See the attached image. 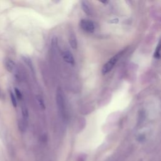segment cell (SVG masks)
<instances>
[{"label": "cell", "instance_id": "1", "mask_svg": "<svg viewBox=\"0 0 161 161\" xmlns=\"http://www.w3.org/2000/svg\"><path fill=\"white\" fill-rule=\"evenodd\" d=\"M124 51L122 50L119 52H118L117 54H116L115 55H114L112 58H111L103 67L102 69V73L103 74H106L107 73H108L109 72H110L113 68L114 67V65L116 64V63L118 62V60H119V58H120V57L122 55V54L123 53Z\"/></svg>", "mask_w": 161, "mask_h": 161}, {"label": "cell", "instance_id": "2", "mask_svg": "<svg viewBox=\"0 0 161 161\" xmlns=\"http://www.w3.org/2000/svg\"><path fill=\"white\" fill-rule=\"evenodd\" d=\"M56 103L59 113L64 116L65 114V101L63 94L60 88L57 89L56 93Z\"/></svg>", "mask_w": 161, "mask_h": 161}, {"label": "cell", "instance_id": "3", "mask_svg": "<svg viewBox=\"0 0 161 161\" xmlns=\"http://www.w3.org/2000/svg\"><path fill=\"white\" fill-rule=\"evenodd\" d=\"M80 26L83 30L88 33H92L95 30L94 22L89 19H82L80 21Z\"/></svg>", "mask_w": 161, "mask_h": 161}, {"label": "cell", "instance_id": "4", "mask_svg": "<svg viewBox=\"0 0 161 161\" xmlns=\"http://www.w3.org/2000/svg\"><path fill=\"white\" fill-rule=\"evenodd\" d=\"M63 59L67 63L70 65H74L75 64V59L74 58L73 55L69 51H65L62 54Z\"/></svg>", "mask_w": 161, "mask_h": 161}, {"label": "cell", "instance_id": "5", "mask_svg": "<svg viewBox=\"0 0 161 161\" xmlns=\"http://www.w3.org/2000/svg\"><path fill=\"white\" fill-rule=\"evenodd\" d=\"M4 66L8 71L9 72H13L15 69L14 62L10 58H6L4 60Z\"/></svg>", "mask_w": 161, "mask_h": 161}, {"label": "cell", "instance_id": "6", "mask_svg": "<svg viewBox=\"0 0 161 161\" xmlns=\"http://www.w3.org/2000/svg\"><path fill=\"white\" fill-rule=\"evenodd\" d=\"M69 44L73 49H76L77 47V42L74 34H71L69 36Z\"/></svg>", "mask_w": 161, "mask_h": 161}, {"label": "cell", "instance_id": "7", "mask_svg": "<svg viewBox=\"0 0 161 161\" xmlns=\"http://www.w3.org/2000/svg\"><path fill=\"white\" fill-rule=\"evenodd\" d=\"M21 113H22V116H23V120L25 122H27V120L28 119V111L25 105H23L21 108Z\"/></svg>", "mask_w": 161, "mask_h": 161}, {"label": "cell", "instance_id": "8", "mask_svg": "<svg viewBox=\"0 0 161 161\" xmlns=\"http://www.w3.org/2000/svg\"><path fill=\"white\" fill-rule=\"evenodd\" d=\"M81 7L84 11V12L87 14V15H89L91 14V10L90 8L88 6V4H87L86 1H82L81 2Z\"/></svg>", "mask_w": 161, "mask_h": 161}, {"label": "cell", "instance_id": "9", "mask_svg": "<svg viewBox=\"0 0 161 161\" xmlns=\"http://www.w3.org/2000/svg\"><path fill=\"white\" fill-rule=\"evenodd\" d=\"M36 100H37L40 106L43 109H45V103H44V101H43L42 97H41L40 96H36Z\"/></svg>", "mask_w": 161, "mask_h": 161}, {"label": "cell", "instance_id": "10", "mask_svg": "<svg viewBox=\"0 0 161 161\" xmlns=\"http://www.w3.org/2000/svg\"><path fill=\"white\" fill-rule=\"evenodd\" d=\"M160 43H158L156 48H155V51L154 54H153L154 57L156 58H158V59H159L160 57Z\"/></svg>", "mask_w": 161, "mask_h": 161}, {"label": "cell", "instance_id": "11", "mask_svg": "<svg viewBox=\"0 0 161 161\" xmlns=\"http://www.w3.org/2000/svg\"><path fill=\"white\" fill-rule=\"evenodd\" d=\"M24 61L26 63V64L28 65V67H30V69H31V72H34V69H33V65H32V63H31V60L28 58V57H24Z\"/></svg>", "mask_w": 161, "mask_h": 161}, {"label": "cell", "instance_id": "12", "mask_svg": "<svg viewBox=\"0 0 161 161\" xmlns=\"http://www.w3.org/2000/svg\"><path fill=\"white\" fill-rule=\"evenodd\" d=\"M10 97H11V103L13 104V106L14 107H16L17 101H16V97H15L14 95L13 94V93L12 92H10Z\"/></svg>", "mask_w": 161, "mask_h": 161}, {"label": "cell", "instance_id": "13", "mask_svg": "<svg viewBox=\"0 0 161 161\" xmlns=\"http://www.w3.org/2000/svg\"><path fill=\"white\" fill-rule=\"evenodd\" d=\"M14 91H15V93H16V95L18 99H21L22 98V94H21V92H20V91L18 88H16V87L14 88Z\"/></svg>", "mask_w": 161, "mask_h": 161}, {"label": "cell", "instance_id": "14", "mask_svg": "<svg viewBox=\"0 0 161 161\" xmlns=\"http://www.w3.org/2000/svg\"><path fill=\"white\" fill-rule=\"evenodd\" d=\"M118 22V19H113L109 21V23H117Z\"/></svg>", "mask_w": 161, "mask_h": 161}, {"label": "cell", "instance_id": "15", "mask_svg": "<svg viewBox=\"0 0 161 161\" xmlns=\"http://www.w3.org/2000/svg\"><path fill=\"white\" fill-rule=\"evenodd\" d=\"M101 3H103V4H108L109 2H108V1H101Z\"/></svg>", "mask_w": 161, "mask_h": 161}]
</instances>
